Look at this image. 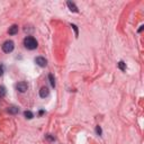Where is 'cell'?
<instances>
[{
    "instance_id": "cell-14",
    "label": "cell",
    "mask_w": 144,
    "mask_h": 144,
    "mask_svg": "<svg viewBox=\"0 0 144 144\" xmlns=\"http://www.w3.org/2000/svg\"><path fill=\"white\" fill-rule=\"evenodd\" d=\"M96 133H97V135H101L103 134V130H101V127L99 126V125H98V126H96Z\"/></svg>"
},
{
    "instance_id": "cell-9",
    "label": "cell",
    "mask_w": 144,
    "mask_h": 144,
    "mask_svg": "<svg viewBox=\"0 0 144 144\" xmlns=\"http://www.w3.org/2000/svg\"><path fill=\"white\" fill-rule=\"evenodd\" d=\"M117 66L122 70V71H125V70H126V63L123 62V61H119V62L117 63Z\"/></svg>"
},
{
    "instance_id": "cell-5",
    "label": "cell",
    "mask_w": 144,
    "mask_h": 144,
    "mask_svg": "<svg viewBox=\"0 0 144 144\" xmlns=\"http://www.w3.org/2000/svg\"><path fill=\"white\" fill-rule=\"evenodd\" d=\"M48 95H50V90H48L47 87H42L41 90H39V96L42 98H46L48 97Z\"/></svg>"
},
{
    "instance_id": "cell-12",
    "label": "cell",
    "mask_w": 144,
    "mask_h": 144,
    "mask_svg": "<svg viewBox=\"0 0 144 144\" xmlns=\"http://www.w3.org/2000/svg\"><path fill=\"white\" fill-rule=\"evenodd\" d=\"M6 88L4 87V86H0V98H4L6 96Z\"/></svg>"
},
{
    "instance_id": "cell-2",
    "label": "cell",
    "mask_w": 144,
    "mask_h": 144,
    "mask_svg": "<svg viewBox=\"0 0 144 144\" xmlns=\"http://www.w3.org/2000/svg\"><path fill=\"white\" fill-rule=\"evenodd\" d=\"M15 48V44L13 41H6L4 44H2V51L5 53H11Z\"/></svg>"
},
{
    "instance_id": "cell-4",
    "label": "cell",
    "mask_w": 144,
    "mask_h": 144,
    "mask_svg": "<svg viewBox=\"0 0 144 144\" xmlns=\"http://www.w3.org/2000/svg\"><path fill=\"white\" fill-rule=\"evenodd\" d=\"M35 63L37 64L38 66H41V68H45V66L47 65V60L43 56H37L35 59Z\"/></svg>"
},
{
    "instance_id": "cell-7",
    "label": "cell",
    "mask_w": 144,
    "mask_h": 144,
    "mask_svg": "<svg viewBox=\"0 0 144 144\" xmlns=\"http://www.w3.org/2000/svg\"><path fill=\"white\" fill-rule=\"evenodd\" d=\"M8 33H9V35H16L18 33V26L17 25H13L11 27H9Z\"/></svg>"
},
{
    "instance_id": "cell-18",
    "label": "cell",
    "mask_w": 144,
    "mask_h": 144,
    "mask_svg": "<svg viewBox=\"0 0 144 144\" xmlns=\"http://www.w3.org/2000/svg\"><path fill=\"white\" fill-rule=\"evenodd\" d=\"M142 29H143V26H141V28L139 29V33H141V32H142Z\"/></svg>"
},
{
    "instance_id": "cell-11",
    "label": "cell",
    "mask_w": 144,
    "mask_h": 144,
    "mask_svg": "<svg viewBox=\"0 0 144 144\" xmlns=\"http://www.w3.org/2000/svg\"><path fill=\"white\" fill-rule=\"evenodd\" d=\"M48 80H50V83H51L52 87H55V78H54V75L52 74V73L48 74Z\"/></svg>"
},
{
    "instance_id": "cell-13",
    "label": "cell",
    "mask_w": 144,
    "mask_h": 144,
    "mask_svg": "<svg viewBox=\"0 0 144 144\" xmlns=\"http://www.w3.org/2000/svg\"><path fill=\"white\" fill-rule=\"evenodd\" d=\"M72 27V29L74 30V34H75V37H78V35H79V32H78V27H77V25H74V24H71L70 25Z\"/></svg>"
},
{
    "instance_id": "cell-8",
    "label": "cell",
    "mask_w": 144,
    "mask_h": 144,
    "mask_svg": "<svg viewBox=\"0 0 144 144\" xmlns=\"http://www.w3.org/2000/svg\"><path fill=\"white\" fill-rule=\"evenodd\" d=\"M7 112L9 113V114L15 115V114H18V113H19V108L16 107V106H11V107H9V108H8Z\"/></svg>"
},
{
    "instance_id": "cell-6",
    "label": "cell",
    "mask_w": 144,
    "mask_h": 144,
    "mask_svg": "<svg viewBox=\"0 0 144 144\" xmlns=\"http://www.w3.org/2000/svg\"><path fill=\"white\" fill-rule=\"evenodd\" d=\"M66 5H68V7H69V9H70V11H72V13H78V11H79V9H78V7L75 6L74 2L68 1V2H66Z\"/></svg>"
},
{
    "instance_id": "cell-3",
    "label": "cell",
    "mask_w": 144,
    "mask_h": 144,
    "mask_svg": "<svg viewBox=\"0 0 144 144\" xmlns=\"http://www.w3.org/2000/svg\"><path fill=\"white\" fill-rule=\"evenodd\" d=\"M16 89L19 91V92L24 94L27 91V89H28V84H27V82H25V81H20L16 84Z\"/></svg>"
},
{
    "instance_id": "cell-1",
    "label": "cell",
    "mask_w": 144,
    "mask_h": 144,
    "mask_svg": "<svg viewBox=\"0 0 144 144\" xmlns=\"http://www.w3.org/2000/svg\"><path fill=\"white\" fill-rule=\"evenodd\" d=\"M24 45H25V47L27 50L33 51V50H35V48H37L38 43L33 36H27V37L24 39Z\"/></svg>"
},
{
    "instance_id": "cell-15",
    "label": "cell",
    "mask_w": 144,
    "mask_h": 144,
    "mask_svg": "<svg viewBox=\"0 0 144 144\" xmlns=\"http://www.w3.org/2000/svg\"><path fill=\"white\" fill-rule=\"evenodd\" d=\"M45 137H46V140L51 141V142H54V141H55V137H54V136H52L51 134H47V135L45 136Z\"/></svg>"
},
{
    "instance_id": "cell-16",
    "label": "cell",
    "mask_w": 144,
    "mask_h": 144,
    "mask_svg": "<svg viewBox=\"0 0 144 144\" xmlns=\"http://www.w3.org/2000/svg\"><path fill=\"white\" fill-rule=\"evenodd\" d=\"M4 74V65L2 64H0V77Z\"/></svg>"
},
{
    "instance_id": "cell-17",
    "label": "cell",
    "mask_w": 144,
    "mask_h": 144,
    "mask_svg": "<svg viewBox=\"0 0 144 144\" xmlns=\"http://www.w3.org/2000/svg\"><path fill=\"white\" fill-rule=\"evenodd\" d=\"M44 113H45L44 110H41V112H39V115H43V114H44Z\"/></svg>"
},
{
    "instance_id": "cell-10",
    "label": "cell",
    "mask_w": 144,
    "mask_h": 144,
    "mask_svg": "<svg viewBox=\"0 0 144 144\" xmlns=\"http://www.w3.org/2000/svg\"><path fill=\"white\" fill-rule=\"evenodd\" d=\"M24 115H25V117L27 119H32L33 117H34V114H33L30 110H26V112H24Z\"/></svg>"
}]
</instances>
